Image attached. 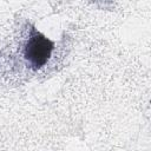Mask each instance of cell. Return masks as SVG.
Listing matches in <instances>:
<instances>
[{"mask_svg":"<svg viewBox=\"0 0 151 151\" xmlns=\"http://www.w3.org/2000/svg\"><path fill=\"white\" fill-rule=\"evenodd\" d=\"M53 51V42L37 29H32L25 48V57L33 68L42 67L50 59Z\"/></svg>","mask_w":151,"mask_h":151,"instance_id":"6da1fadb","label":"cell"}]
</instances>
